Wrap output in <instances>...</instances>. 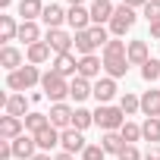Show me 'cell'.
Returning a JSON list of instances; mask_svg holds the SVG:
<instances>
[{"mask_svg": "<svg viewBox=\"0 0 160 160\" xmlns=\"http://www.w3.org/2000/svg\"><path fill=\"white\" fill-rule=\"evenodd\" d=\"M41 72H38V66H32V63H25L22 69H16V72H7V88L10 91H16V94H22V91H28L32 85H41Z\"/></svg>", "mask_w": 160, "mask_h": 160, "instance_id": "1", "label": "cell"}, {"mask_svg": "<svg viewBox=\"0 0 160 160\" xmlns=\"http://www.w3.org/2000/svg\"><path fill=\"white\" fill-rule=\"evenodd\" d=\"M94 122L104 129V132H119L122 126H126V113L119 110V107H110V104H101L98 110H94Z\"/></svg>", "mask_w": 160, "mask_h": 160, "instance_id": "2", "label": "cell"}, {"mask_svg": "<svg viewBox=\"0 0 160 160\" xmlns=\"http://www.w3.org/2000/svg\"><path fill=\"white\" fill-rule=\"evenodd\" d=\"M41 88H44V98H50L53 104H63V98H69V82L60 75V72H44L41 78Z\"/></svg>", "mask_w": 160, "mask_h": 160, "instance_id": "3", "label": "cell"}, {"mask_svg": "<svg viewBox=\"0 0 160 160\" xmlns=\"http://www.w3.org/2000/svg\"><path fill=\"white\" fill-rule=\"evenodd\" d=\"M132 25H135V10L126 7V3H119L116 13H113V19H110V32H113V38H122Z\"/></svg>", "mask_w": 160, "mask_h": 160, "instance_id": "4", "label": "cell"}, {"mask_svg": "<svg viewBox=\"0 0 160 160\" xmlns=\"http://www.w3.org/2000/svg\"><path fill=\"white\" fill-rule=\"evenodd\" d=\"M44 41L50 44V50L53 53H72V35H66L63 28H47V35H44Z\"/></svg>", "mask_w": 160, "mask_h": 160, "instance_id": "5", "label": "cell"}, {"mask_svg": "<svg viewBox=\"0 0 160 160\" xmlns=\"http://www.w3.org/2000/svg\"><path fill=\"white\" fill-rule=\"evenodd\" d=\"M60 144H63V151L66 154H82L85 148H88V141H85V135L78 132V129H63V135H60Z\"/></svg>", "mask_w": 160, "mask_h": 160, "instance_id": "6", "label": "cell"}, {"mask_svg": "<svg viewBox=\"0 0 160 160\" xmlns=\"http://www.w3.org/2000/svg\"><path fill=\"white\" fill-rule=\"evenodd\" d=\"M101 69H104V57H94V53H88V57H78V75L82 78H101Z\"/></svg>", "mask_w": 160, "mask_h": 160, "instance_id": "7", "label": "cell"}, {"mask_svg": "<svg viewBox=\"0 0 160 160\" xmlns=\"http://www.w3.org/2000/svg\"><path fill=\"white\" fill-rule=\"evenodd\" d=\"M91 98L98 101V107H101V104H110V101L116 98V78H110V75L98 78V82H94V94H91Z\"/></svg>", "mask_w": 160, "mask_h": 160, "instance_id": "8", "label": "cell"}, {"mask_svg": "<svg viewBox=\"0 0 160 160\" xmlns=\"http://www.w3.org/2000/svg\"><path fill=\"white\" fill-rule=\"evenodd\" d=\"M50 69H53V72H60L63 78H75V75H78V60H75L72 53H57Z\"/></svg>", "mask_w": 160, "mask_h": 160, "instance_id": "9", "label": "cell"}, {"mask_svg": "<svg viewBox=\"0 0 160 160\" xmlns=\"http://www.w3.org/2000/svg\"><path fill=\"white\" fill-rule=\"evenodd\" d=\"M38 154V141H35V135H19L16 141H13V157H19V160H32Z\"/></svg>", "mask_w": 160, "mask_h": 160, "instance_id": "10", "label": "cell"}, {"mask_svg": "<svg viewBox=\"0 0 160 160\" xmlns=\"http://www.w3.org/2000/svg\"><path fill=\"white\" fill-rule=\"evenodd\" d=\"M66 22H69L75 32H88V28H91V10H85V7H69V10H66Z\"/></svg>", "mask_w": 160, "mask_h": 160, "instance_id": "11", "label": "cell"}, {"mask_svg": "<svg viewBox=\"0 0 160 160\" xmlns=\"http://www.w3.org/2000/svg\"><path fill=\"white\" fill-rule=\"evenodd\" d=\"M72 113H75V110H72L69 104H53L47 116H50V126H53V129H69V126H72Z\"/></svg>", "mask_w": 160, "mask_h": 160, "instance_id": "12", "label": "cell"}, {"mask_svg": "<svg viewBox=\"0 0 160 160\" xmlns=\"http://www.w3.org/2000/svg\"><path fill=\"white\" fill-rule=\"evenodd\" d=\"M22 129H25V122L19 116H3L0 119V141H16L22 135Z\"/></svg>", "mask_w": 160, "mask_h": 160, "instance_id": "13", "label": "cell"}, {"mask_svg": "<svg viewBox=\"0 0 160 160\" xmlns=\"http://www.w3.org/2000/svg\"><path fill=\"white\" fill-rule=\"evenodd\" d=\"M94 94V85L88 82V78H82V75H75L72 82H69V98L78 104V101H85V98H91Z\"/></svg>", "mask_w": 160, "mask_h": 160, "instance_id": "14", "label": "cell"}, {"mask_svg": "<svg viewBox=\"0 0 160 160\" xmlns=\"http://www.w3.org/2000/svg\"><path fill=\"white\" fill-rule=\"evenodd\" d=\"M60 129H53V126H47V129H41L38 135H35V141H38V151H44V154H50V148H57L60 144Z\"/></svg>", "mask_w": 160, "mask_h": 160, "instance_id": "15", "label": "cell"}, {"mask_svg": "<svg viewBox=\"0 0 160 160\" xmlns=\"http://www.w3.org/2000/svg\"><path fill=\"white\" fill-rule=\"evenodd\" d=\"M0 66H3L7 72H16V69H22V53H19V47L7 44L3 50H0Z\"/></svg>", "mask_w": 160, "mask_h": 160, "instance_id": "16", "label": "cell"}, {"mask_svg": "<svg viewBox=\"0 0 160 160\" xmlns=\"http://www.w3.org/2000/svg\"><path fill=\"white\" fill-rule=\"evenodd\" d=\"M126 57H129V63H132V66H144V63L151 60V53H148V41H129Z\"/></svg>", "mask_w": 160, "mask_h": 160, "instance_id": "17", "label": "cell"}, {"mask_svg": "<svg viewBox=\"0 0 160 160\" xmlns=\"http://www.w3.org/2000/svg\"><path fill=\"white\" fill-rule=\"evenodd\" d=\"M129 57H107L104 60V72L110 75V78H122L126 72H129Z\"/></svg>", "mask_w": 160, "mask_h": 160, "instance_id": "18", "label": "cell"}, {"mask_svg": "<svg viewBox=\"0 0 160 160\" xmlns=\"http://www.w3.org/2000/svg\"><path fill=\"white\" fill-rule=\"evenodd\" d=\"M19 16H22V22H35L44 16V3L41 0H19Z\"/></svg>", "mask_w": 160, "mask_h": 160, "instance_id": "19", "label": "cell"}, {"mask_svg": "<svg viewBox=\"0 0 160 160\" xmlns=\"http://www.w3.org/2000/svg\"><path fill=\"white\" fill-rule=\"evenodd\" d=\"M50 53H53V50H50V44H47V41H38V44H32V47L25 50V57H28V63H32V66L47 63V60H50Z\"/></svg>", "mask_w": 160, "mask_h": 160, "instance_id": "20", "label": "cell"}, {"mask_svg": "<svg viewBox=\"0 0 160 160\" xmlns=\"http://www.w3.org/2000/svg\"><path fill=\"white\" fill-rule=\"evenodd\" d=\"M3 110H7V116H19L22 119V116H28V98L25 94H10Z\"/></svg>", "mask_w": 160, "mask_h": 160, "instance_id": "21", "label": "cell"}, {"mask_svg": "<svg viewBox=\"0 0 160 160\" xmlns=\"http://www.w3.org/2000/svg\"><path fill=\"white\" fill-rule=\"evenodd\" d=\"M41 19H44L47 28H60V25L66 22V10L57 7V3H50V7H44V16H41Z\"/></svg>", "mask_w": 160, "mask_h": 160, "instance_id": "22", "label": "cell"}, {"mask_svg": "<svg viewBox=\"0 0 160 160\" xmlns=\"http://www.w3.org/2000/svg\"><path fill=\"white\" fill-rule=\"evenodd\" d=\"M113 13H116L113 3H94V7H91V25H104V22H110Z\"/></svg>", "mask_w": 160, "mask_h": 160, "instance_id": "23", "label": "cell"}, {"mask_svg": "<svg viewBox=\"0 0 160 160\" xmlns=\"http://www.w3.org/2000/svg\"><path fill=\"white\" fill-rule=\"evenodd\" d=\"M19 41H25V47L38 44V41H41V28H38V22H19Z\"/></svg>", "mask_w": 160, "mask_h": 160, "instance_id": "24", "label": "cell"}, {"mask_svg": "<svg viewBox=\"0 0 160 160\" xmlns=\"http://www.w3.org/2000/svg\"><path fill=\"white\" fill-rule=\"evenodd\" d=\"M141 113L144 116H160V91H144L141 94Z\"/></svg>", "mask_w": 160, "mask_h": 160, "instance_id": "25", "label": "cell"}, {"mask_svg": "<svg viewBox=\"0 0 160 160\" xmlns=\"http://www.w3.org/2000/svg\"><path fill=\"white\" fill-rule=\"evenodd\" d=\"M141 138L151 141V144L160 141V116H148V119L141 122Z\"/></svg>", "mask_w": 160, "mask_h": 160, "instance_id": "26", "label": "cell"}, {"mask_svg": "<svg viewBox=\"0 0 160 160\" xmlns=\"http://www.w3.org/2000/svg\"><path fill=\"white\" fill-rule=\"evenodd\" d=\"M101 148H104L107 154H116V157H119V151L126 148V141H122V135H119V132H104Z\"/></svg>", "mask_w": 160, "mask_h": 160, "instance_id": "27", "label": "cell"}, {"mask_svg": "<svg viewBox=\"0 0 160 160\" xmlns=\"http://www.w3.org/2000/svg\"><path fill=\"white\" fill-rule=\"evenodd\" d=\"M19 38V25L13 16H0V41H16Z\"/></svg>", "mask_w": 160, "mask_h": 160, "instance_id": "28", "label": "cell"}, {"mask_svg": "<svg viewBox=\"0 0 160 160\" xmlns=\"http://www.w3.org/2000/svg\"><path fill=\"white\" fill-rule=\"evenodd\" d=\"M72 41H75V50L82 53V57H88V53H94V41H91V32H75L72 35Z\"/></svg>", "mask_w": 160, "mask_h": 160, "instance_id": "29", "label": "cell"}, {"mask_svg": "<svg viewBox=\"0 0 160 160\" xmlns=\"http://www.w3.org/2000/svg\"><path fill=\"white\" fill-rule=\"evenodd\" d=\"M47 126H50V116H47V113H28V116H25V129H28L32 135H38V132L47 129Z\"/></svg>", "mask_w": 160, "mask_h": 160, "instance_id": "30", "label": "cell"}, {"mask_svg": "<svg viewBox=\"0 0 160 160\" xmlns=\"http://www.w3.org/2000/svg\"><path fill=\"white\" fill-rule=\"evenodd\" d=\"M91 122H94V113H91V110H85V107H75V113H72V129L85 132Z\"/></svg>", "mask_w": 160, "mask_h": 160, "instance_id": "31", "label": "cell"}, {"mask_svg": "<svg viewBox=\"0 0 160 160\" xmlns=\"http://www.w3.org/2000/svg\"><path fill=\"white\" fill-rule=\"evenodd\" d=\"M119 110H122L126 116H132V113H138V110H141V98H135L132 91H126V94L119 98Z\"/></svg>", "mask_w": 160, "mask_h": 160, "instance_id": "32", "label": "cell"}, {"mask_svg": "<svg viewBox=\"0 0 160 160\" xmlns=\"http://www.w3.org/2000/svg\"><path fill=\"white\" fill-rule=\"evenodd\" d=\"M126 50H129V44H126V41L110 38V41H107V47H104V60H107V57H126Z\"/></svg>", "mask_w": 160, "mask_h": 160, "instance_id": "33", "label": "cell"}, {"mask_svg": "<svg viewBox=\"0 0 160 160\" xmlns=\"http://www.w3.org/2000/svg\"><path fill=\"white\" fill-rule=\"evenodd\" d=\"M141 78H144V82H157V78H160V60H148L144 66H141Z\"/></svg>", "mask_w": 160, "mask_h": 160, "instance_id": "34", "label": "cell"}, {"mask_svg": "<svg viewBox=\"0 0 160 160\" xmlns=\"http://www.w3.org/2000/svg\"><path fill=\"white\" fill-rule=\"evenodd\" d=\"M119 135H122V141H126V144H135V141L141 138V126H135V122H129V119H126V126L119 129Z\"/></svg>", "mask_w": 160, "mask_h": 160, "instance_id": "35", "label": "cell"}, {"mask_svg": "<svg viewBox=\"0 0 160 160\" xmlns=\"http://www.w3.org/2000/svg\"><path fill=\"white\" fill-rule=\"evenodd\" d=\"M144 19H148V25L160 22V0H148L144 3Z\"/></svg>", "mask_w": 160, "mask_h": 160, "instance_id": "36", "label": "cell"}, {"mask_svg": "<svg viewBox=\"0 0 160 160\" xmlns=\"http://www.w3.org/2000/svg\"><path fill=\"white\" fill-rule=\"evenodd\" d=\"M88 32H91V41H94L98 47H107V41H110V35H107V28H104V25H91Z\"/></svg>", "mask_w": 160, "mask_h": 160, "instance_id": "37", "label": "cell"}, {"mask_svg": "<svg viewBox=\"0 0 160 160\" xmlns=\"http://www.w3.org/2000/svg\"><path fill=\"white\" fill-rule=\"evenodd\" d=\"M107 157V151L101 148V144H88L85 151H82V160H104Z\"/></svg>", "mask_w": 160, "mask_h": 160, "instance_id": "38", "label": "cell"}, {"mask_svg": "<svg viewBox=\"0 0 160 160\" xmlns=\"http://www.w3.org/2000/svg\"><path fill=\"white\" fill-rule=\"evenodd\" d=\"M116 160H141V154H138V148L135 144H126L122 151H119V157Z\"/></svg>", "mask_w": 160, "mask_h": 160, "instance_id": "39", "label": "cell"}, {"mask_svg": "<svg viewBox=\"0 0 160 160\" xmlns=\"http://www.w3.org/2000/svg\"><path fill=\"white\" fill-rule=\"evenodd\" d=\"M13 157V141H0V160H10Z\"/></svg>", "mask_w": 160, "mask_h": 160, "instance_id": "40", "label": "cell"}, {"mask_svg": "<svg viewBox=\"0 0 160 160\" xmlns=\"http://www.w3.org/2000/svg\"><path fill=\"white\" fill-rule=\"evenodd\" d=\"M144 160H160V148H157V144H151V151L144 154Z\"/></svg>", "mask_w": 160, "mask_h": 160, "instance_id": "41", "label": "cell"}, {"mask_svg": "<svg viewBox=\"0 0 160 160\" xmlns=\"http://www.w3.org/2000/svg\"><path fill=\"white\" fill-rule=\"evenodd\" d=\"M151 38L160 41V22H151Z\"/></svg>", "mask_w": 160, "mask_h": 160, "instance_id": "42", "label": "cell"}, {"mask_svg": "<svg viewBox=\"0 0 160 160\" xmlns=\"http://www.w3.org/2000/svg\"><path fill=\"white\" fill-rule=\"evenodd\" d=\"M122 3H126V7H132V10H135V7H141V10H144L148 0H122Z\"/></svg>", "mask_w": 160, "mask_h": 160, "instance_id": "43", "label": "cell"}, {"mask_svg": "<svg viewBox=\"0 0 160 160\" xmlns=\"http://www.w3.org/2000/svg\"><path fill=\"white\" fill-rule=\"evenodd\" d=\"M53 160H75V154H66V151H60V154H57Z\"/></svg>", "mask_w": 160, "mask_h": 160, "instance_id": "44", "label": "cell"}, {"mask_svg": "<svg viewBox=\"0 0 160 160\" xmlns=\"http://www.w3.org/2000/svg\"><path fill=\"white\" fill-rule=\"evenodd\" d=\"M32 160H53V157H50V154H44V151H38V154H35Z\"/></svg>", "mask_w": 160, "mask_h": 160, "instance_id": "45", "label": "cell"}, {"mask_svg": "<svg viewBox=\"0 0 160 160\" xmlns=\"http://www.w3.org/2000/svg\"><path fill=\"white\" fill-rule=\"evenodd\" d=\"M10 3H13V0H0V10H10Z\"/></svg>", "mask_w": 160, "mask_h": 160, "instance_id": "46", "label": "cell"}, {"mask_svg": "<svg viewBox=\"0 0 160 160\" xmlns=\"http://www.w3.org/2000/svg\"><path fill=\"white\" fill-rule=\"evenodd\" d=\"M85 3V0H69V7H82Z\"/></svg>", "mask_w": 160, "mask_h": 160, "instance_id": "47", "label": "cell"}, {"mask_svg": "<svg viewBox=\"0 0 160 160\" xmlns=\"http://www.w3.org/2000/svg\"><path fill=\"white\" fill-rule=\"evenodd\" d=\"M94 3H110V0H94Z\"/></svg>", "mask_w": 160, "mask_h": 160, "instance_id": "48", "label": "cell"}]
</instances>
